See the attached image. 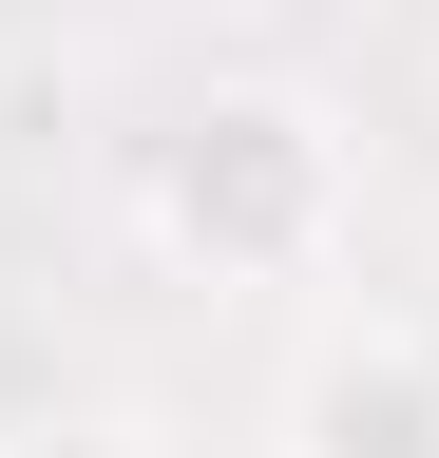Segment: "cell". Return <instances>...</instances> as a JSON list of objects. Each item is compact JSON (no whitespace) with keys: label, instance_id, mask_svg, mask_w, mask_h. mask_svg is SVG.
Here are the masks:
<instances>
[{"label":"cell","instance_id":"obj_1","mask_svg":"<svg viewBox=\"0 0 439 458\" xmlns=\"http://www.w3.org/2000/svg\"><path fill=\"white\" fill-rule=\"evenodd\" d=\"M134 229L191 286H249V306H267V286H325L344 229H363V134L306 77H210L173 134L134 153Z\"/></svg>","mask_w":439,"mask_h":458},{"label":"cell","instance_id":"obj_2","mask_svg":"<svg viewBox=\"0 0 439 458\" xmlns=\"http://www.w3.org/2000/svg\"><path fill=\"white\" fill-rule=\"evenodd\" d=\"M287 458H439V325L420 306L325 325L287 363Z\"/></svg>","mask_w":439,"mask_h":458},{"label":"cell","instance_id":"obj_3","mask_svg":"<svg viewBox=\"0 0 439 458\" xmlns=\"http://www.w3.org/2000/svg\"><path fill=\"white\" fill-rule=\"evenodd\" d=\"M0 458H38V439H0Z\"/></svg>","mask_w":439,"mask_h":458}]
</instances>
